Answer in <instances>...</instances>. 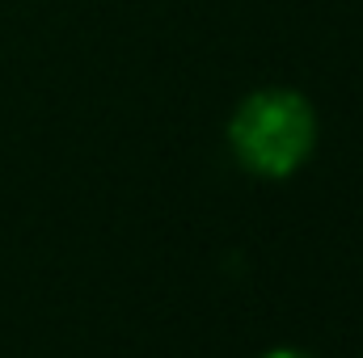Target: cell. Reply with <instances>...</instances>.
<instances>
[{
  "label": "cell",
  "mask_w": 363,
  "mask_h": 358,
  "mask_svg": "<svg viewBox=\"0 0 363 358\" xmlns=\"http://www.w3.org/2000/svg\"><path fill=\"white\" fill-rule=\"evenodd\" d=\"M228 144L237 161L258 178L296 173L317 144V114L291 89H262L245 97L228 122Z\"/></svg>",
  "instance_id": "obj_1"
},
{
  "label": "cell",
  "mask_w": 363,
  "mask_h": 358,
  "mask_svg": "<svg viewBox=\"0 0 363 358\" xmlns=\"http://www.w3.org/2000/svg\"><path fill=\"white\" fill-rule=\"evenodd\" d=\"M267 358H313V354H304V350H271Z\"/></svg>",
  "instance_id": "obj_2"
}]
</instances>
